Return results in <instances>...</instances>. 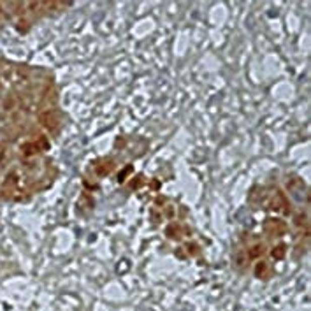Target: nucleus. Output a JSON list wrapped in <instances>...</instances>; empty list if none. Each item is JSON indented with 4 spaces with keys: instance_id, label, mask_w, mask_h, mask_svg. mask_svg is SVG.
Masks as SVG:
<instances>
[{
    "instance_id": "1",
    "label": "nucleus",
    "mask_w": 311,
    "mask_h": 311,
    "mask_svg": "<svg viewBox=\"0 0 311 311\" xmlns=\"http://www.w3.org/2000/svg\"><path fill=\"white\" fill-rule=\"evenodd\" d=\"M49 143L46 136H37L34 139H28L27 143L21 144V153L23 157H34V155L41 153V151H48Z\"/></svg>"
},
{
    "instance_id": "2",
    "label": "nucleus",
    "mask_w": 311,
    "mask_h": 311,
    "mask_svg": "<svg viewBox=\"0 0 311 311\" xmlns=\"http://www.w3.org/2000/svg\"><path fill=\"white\" fill-rule=\"evenodd\" d=\"M21 178H20V172L18 171H13L6 176L2 183V195L6 197H14L18 194V190H21Z\"/></svg>"
},
{
    "instance_id": "3",
    "label": "nucleus",
    "mask_w": 311,
    "mask_h": 311,
    "mask_svg": "<svg viewBox=\"0 0 311 311\" xmlns=\"http://www.w3.org/2000/svg\"><path fill=\"white\" fill-rule=\"evenodd\" d=\"M39 123L44 127L46 130H49V132H58L60 129V116L56 111L53 109H46L42 111L41 114H39Z\"/></svg>"
},
{
    "instance_id": "4",
    "label": "nucleus",
    "mask_w": 311,
    "mask_h": 311,
    "mask_svg": "<svg viewBox=\"0 0 311 311\" xmlns=\"http://www.w3.org/2000/svg\"><path fill=\"white\" fill-rule=\"evenodd\" d=\"M267 209L274 213H288L290 208H288V201L285 199V195L276 192V194L269 199V202H267Z\"/></svg>"
},
{
    "instance_id": "5",
    "label": "nucleus",
    "mask_w": 311,
    "mask_h": 311,
    "mask_svg": "<svg viewBox=\"0 0 311 311\" xmlns=\"http://www.w3.org/2000/svg\"><path fill=\"white\" fill-rule=\"evenodd\" d=\"M266 232L273 237H280L287 232V225L278 218H269L266 222Z\"/></svg>"
},
{
    "instance_id": "6",
    "label": "nucleus",
    "mask_w": 311,
    "mask_h": 311,
    "mask_svg": "<svg viewBox=\"0 0 311 311\" xmlns=\"http://www.w3.org/2000/svg\"><path fill=\"white\" fill-rule=\"evenodd\" d=\"M114 169V162L111 160H102L99 162V164L95 165V174L99 176V178H104V176H107L111 171Z\"/></svg>"
},
{
    "instance_id": "7",
    "label": "nucleus",
    "mask_w": 311,
    "mask_h": 311,
    "mask_svg": "<svg viewBox=\"0 0 311 311\" xmlns=\"http://www.w3.org/2000/svg\"><path fill=\"white\" fill-rule=\"evenodd\" d=\"M183 234H190V230L183 229L181 225H167V229H165V236L172 237V239H179Z\"/></svg>"
},
{
    "instance_id": "8",
    "label": "nucleus",
    "mask_w": 311,
    "mask_h": 311,
    "mask_svg": "<svg viewBox=\"0 0 311 311\" xmlns=\"http://www.w3.org/2000/svg\"><path fill=\"white\" fill-rule=\"evenodd\" d=\"M264 253H266V246H264V244H253L252 248L248 250V259H260V257L264 255Z\"/></svg>"
},
{
    "instance_id": "9",
    "label": "nucleus",
    "mask_w": 311,
    "mask_h": 311,
    "mask_svg": "<svg viewBox=\"0 0 311 311\" xmlns=\"http://www.w3.org/2000/svg\"><path fill=\"white\" fill-rule=\"evenodd\" d=\"M294 223H295V227L297 229H308V215H306L304 211H301V213H297L295 215V218H294Z\"/></svg>"
},
{
    "instance_id": "10",
    "label": "nucleus",
    "mask_w": 311,
    "mask_h": 311,
    "mask_svg": "<svg viewBox=\"0 0 311 311\" xmlns=\"http://www.w3.org/2000/svg\"><path fill=\"white\" fill-rule=\"evenodd\" d=\"M267 269H269V266H267V262H264V260H260V262L255 266V269H253V274H255L257 278H267Z\"/></svg>"
},
{
    "instance_id": "11",
    "label": "nucleus",
    "mask_w": 311,
    "mask_h": 311,
    "mask_svg": "<svg viewBox=\"0 0 311 311\" xmlns=\"http://www.w3.org/2000/svg\"><path fill=\"white\" fill-rule=\"evenodd\" d=\"M285 252H287V246H285V244H276V246L271 250V255H273L274 260H281L285 257Z\"/></svg>"
},
{
    "instance_id": "12",
    "label": "nucleus",
    "mask_w": 311,
    "mask_h": 311,
    "mask_svg": "<svg viewBox=\"0 0 311 311\" xmlns=\"http://www.w3.org/2000/svg\"><path fill=\"white\" fill-rule=\"evenodd\" d=\"M16 97L13 95V93H11V95H7L6 97V100H4V107H6V109H13V107H16Z\"/></svg>"
},
{
    "instance_id": "13",
    "label": "nucleus",
    "mask_w": 311,
    "mask_h": 311,
    "mask_svg": "<svg viewBox=\"0 0 311 311\" xmlns=\"http://www.w3.org/2000/svg\"><path fill=\"white\" fill-rule=\"evenodd\" d=\"M9 160V153H7V148L4 144H0V165H4Z\"/></svg>"
},
{
    "instance_id": "14",
    "label": "nucleus",
    "mask_w": 311,
    "mask_h": 311,
    "mask_svg": "<svg viewBox=\"0 0 311 311\" xmlns=\"http://www.w3.org/2000/svg\"><path fill=\"white\" fill-rule=\"evenodd\" d=\"M246 259H248V257H244V253H237V257H236V264H237V266H244Z\"/></svg>"
},
{
    "instance_id": "15",
    "label": "nucleus",
    "mask_w": 311,
    "mask_h": 311,
    "mask_svg": "<svg viewBox=\"0 0 311 311\" xmlns=\"http://www.w3.org/2000/svg\"><path fill=\"white\" fill-rule=\"evenodd\" d=\"M165 211H167V213H165V215H167L169 218H172V216H174V208H172V206H169V208L165 209Z\"/></svg>"
}]
</instances>
